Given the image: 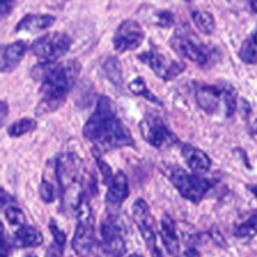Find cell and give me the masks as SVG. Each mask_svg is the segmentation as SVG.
Wrapping results in <instances>:
<instances>
[{
	"instance_id": "1",
	"label": "cell",
	"mask_w": 257,
	"mask_h": 257,
	"mask_svg": "<svg viewBox=\"0 0 257 257\" xmlns=\"http://www.w3.org/2000/svg\"><path fill=\"white\" fill-rule=\"evenodd\" d=\"M83 135L99 153L135 146L132 135L118 117L114 103L108 97L98 99L94 112L83 128Z\"/></svg>"
},
{
	"instance_id": "2",
	"label": "cell",
	"mask_w": 257,
	"mask_h": 257,
	"mask_svg": "<svg viewBox=\"0 0 257 257\" xmlns=\"http://www.w3.org/2000/svg\"><path fill=\"white\" fill-rule=\"evenodd\" d=\"M38 69L42 82V100L38 105V110L40 109L42 113L53 112L62 105L72 89L80 72V65L77 60H69L64 63L40 64Z\"/></svg>"
},
{
	"instance_id": "3",
	"label": "cell",
	"mask_w": 257,
	"mask_h": 257,
	"mask_svg": "<svg viewBox=\"0 0 257 257\" xmlns=\"http://www.w3.org/2000/svg\"><path fill=\"white\" fill-rule=\"evenodd\" d=\"M55 175L59 183L63 208L65 211H78L84 192V162L75 153H62L57 158Z\"/></svg>"
},
{
	"instance_id": "4",
	"label": "cell",
	"mask_w": 257,
	"mask_h": 257,
	"mask_svg": "<svg viewBox=\"0 0 257 257\" xmlns=\"http://www.w3.org/2000/svg\"><path fill=\"white\" fill-rule=\"evenodd\" d=\"M171 182L173 183L178 192L193 203H198L207 193V191L212 187L211 181L200 177L196 175H190L182 168L177 166H170L165 171Z\"/></svg>"
},
{
	"instance_id": "5",
	"label": "cell",
	"mask_w": 257,
	"mask_h": 257,
	"mask_svg": "<svg viewBox=\"0 0 257 257\" xmlns=\"http://www.w3.org/2000/svg\"><path fill=\"white\" fill-rule=\"evenodd\" d=\"M72 39L65 33L53 32L43 35L32 45V53L40 64H53L69 50Z\"/></svg>"
},
{
	"instance_id": "6",
	"label": "cell",
	"mask_w": 257,
	"mask_h": 257,
	"mask_svg": "<svg viewBox=\"0 0 257 257\" xmlns=\"http://www.w3.org/2000/svg\"><path fill=\"white\" fill-rule=\"evenodd\" d=\"M170 43L178 54L198 64H206L210 59V52L207 47L202 44V42L196 37L195 33L187 25L178 28L171 38Z\"/></svg>"
},
{
	"instance_id": "7",
	"label": "cell",
	"mask_w": 257,
	"mask_h": 257,
	"mask_svg": "<svg viewBox=\"0 0 257 257\" xmlns=\"http://www.w3.org/2000/svg\"><path fill=\"white\" fill-rule=\"evenodd\" d=\"M77 227L72 246L79 257H88L94 246V217L89 205L83 201L77 211Z\"/></svg>"
},
{
	"instance_id": "8",
	"label": "cell",
	"mask_w": 257,
	"mask_h": 257,
	"mask_svg": "<svg viewBox=\"0 0 257 257\" xmlns=\"http://www.w3.org/2000/svg\"><path fill=\"white\" fill-rule=\"evenodd\" d=\"M102 250L107 257H120L125 251L124 226L115 215L108 216L100 227Z\"/></svg>"
},
{
	"instance_id": "9",
	"label": "cell",
	"mask_w": 257,
	"mask_h": 257,
	"mask_svg": "<svg viewBox=\"0 0 257 257\" xmlns=\"http://www.w3.org/2000/svg\"><path fill=\"white\" fill-rule=\"evenodd\" d=\"M132 216L150 252L152 253L153 257H161V252L157 247V240H156L155 226H153L155 221H153L150 207L145 200L138 198L135 201L132 206Z\"/></svg>"
},
{
	"instance_id": "10",
	"label": "cell",
	"mask_w": 257,
	"mask_h": 257,
	"mask_svg": "<svg viewBox=\"0 0 257 257\" xmlns=\"http://www.w3.org/2000/svg\"><path fill=\"white\" fill-rule=\"evenodd\" d=\"M145 140L156 148H165L177 142V137L166 127L161 118L146 117L140 124Z\"/></svg>"
},
{
	"instance_id": "11",
	"label": "cell",
	"mask_w": 257,
	"mask_h": 257,
	"mask_svg": "<svg viewBox=\"0 0 257 257\" xmlns=\"http://www.w3.org/2000/svg\"><path fill=\"white\" fill-rule=\"evenodd\" d=\"M145 39V32L136 20H124L118 27L113 38V44L117 52L125 53L137 49Z\"/></svg>"
},
{
	"instance_id": "12",
	"label": "cell",
	"mask_w": 257,
	"mask_h": 257,
	"mask_svg": "<svg viewBox=\"0 0 257 257\" xmlns=\"http://www.w3.org/2000/svg\"><path fill=\"white\" fill-rule=\"evenodd\" d=\"M145 64H147L156 75L165 80L175 79L177 75H180L186 69V65L182 62H176V60H168L163 54L157 52H145L140 57Z\"/></svg>"
},
{
	"instance_id": "13",
	"label": "cell",
	"mask_w": 257,
	"mask_h": 257,
	"mask_svg": "<svg viewBox=\"0 0 257 257\" xmlns=\"http://www.w3.org/2000/svg\"><path fill=\"white\" fill-rule=\"evenodd\" d=\"M225 90L226 85L223 87H201L196 93V99L198 105L208 114H212L220 108V103H223L225 107Z\"/></svg>"
},
{
	"instance_id": "14",
	"label": "cell",
	"mask_w": 257,
	"mask_h": 257,
	"mask_svg": "<svg viewBox=\"0 0 257 257\" xmlns=\"http://www.w3.org/2000/svg\"><path fill=\"white\" fill-rule=\"evenodd\" d=\"M130 195V186H128V178L122 171L117 172L110 181L108 187L105 201L109 206H119L123 201Z\"/></svg>"
},
{
	"instance_id": "15",
	"label": "cell",
	"mask_w": 257,
	"mask_h": 257,
	"mask_svg": "<svg viewBox=\"0 0 257 257\" xmlns=\"http://www.w3.org/2000/svg\"><path fill=\"white\" fill-rule=\"evenodd\" d=\"M182 156L185 158L186 163L188 165V167L193 172L206 173L210 171L212 162H211V158L203 151L198 150V148L193 147V146L183 145Z\"/></svg>"
},
{
	"instance_id": "16",
	"label": "cell",
	"mask_w": 257,
	"mask_h": 257,
	"mask_svg": "<svg viewBox=\"0 0 257 257\" xmlns=\"http://www.w3.org/2000/svg\"><path fill=\"white\" fill-rule=\"evenodd\" d=\"M27 47L23 42H15L13 44L3 48L2 60H0V70L3 73L12 72L17 68V65L22 62L25 54Z\"/></svg>"
},
{
	"instance_id": "17",
	"label": "cell",
	"mask_w": 257,
	"mask_h": 257,
	"mask_svg": "<svg viewBox=\"0 0 257 257\" xmlns=\"http://www.w3.org/2000/svg\"><path fill=\"white\" fill-rule=\"evenodd\" d=\"M55 22V17L48 14H28L17 24V32L38 33L52 27Z\"/></svg>"
},
{
	"instance_id": "18",
	"label": "cell",
	"mask_w": 257,
	"mask_h": 257,
	"mask_svg": "<svg viewBox=\"0 0 257 257\" xmlns=\"http://www.w3.org/2000/svg\"><path fill=\"white\" fill-rule=\"evenodd\" d=\"M161 237H162L163 245L170 255L177 256L180 253V238L176 231L175 221L168 215L163 216L161 221Z\"/></svg>"
},
{
	"instance_id": "19",
	"label": "cell",
	"mask_w": 257,
	"mask_h": 257,
	"mask_svg": "<svg viewBox=\"0 0 257 257\" xmlns=\"http://www.w3.org/2000/svg\"><path fill=\"white\" fill-rule=\"evenodd\" d=\"M13 242L17 247H38L43 243V235L32 226H20L19 230L15 232Z\"/></svg>"
},
{
	"instance_id": "20",
	"label": "cell",
	"mask_w": 257,
	"mask_h": 257,
	"mask_svg": "<svg viewBox=\"0 0 257 257\" xmlns=\"http://www.w3.org/2000/svg\"><path fill=\"white\" fill-rule=\"evenodd\" d=\"M240 58L246 64H256L257 63V27L243 42L240 49Z\"/></svg>"
},
{
	"instance_id": "21",
	"label": "cell",
	"mask_w": 257,
	"mask_h": 257,
	"mask_svg": "<svg viewBox=\"0 0 257 257\" xmlns=\"http://www.w3.org/2000/svg\"><path fill=\"white\" fill-rule=\"evenodd\" d=\"M192 20L197 29L203 34L208 35L215 32L216 22L211 13L205 12V10H196L192 13Z\"/></svg>"
},
{
	"instance_id": "22",
	"label": "cell",
	"mask_w": 257,
	"mask_h": 257,
	"mask_svg": "<svg viewBox=\"0 0 257 257\" xmlns=\"http://www.w3.org/2000/svg\"><path fill=\"white\" fill-rule=\"evenodd\" d=\"M37 128V122L30 118H23V119L15 120L14 123L9 125L8 128V135L10 137H20L27 133L33 132Z\"/></svg>"
},
{
	"instance_id": "23",
	"label": "cell",
	"mask_w": 257,
	"mask_h": 257,
	"mask_svg": "<svg viewBox=\"0 0 257 257\" xmlns=\"http://www.w3.org/2000/svg\"><path fill=\"white\" fill-rule=\"evenodd\" d=\"M130 90L133 93V94L142 95V97H145L146 99H148L150 102L155 103V104L162 105V102H161V100L158 99L155 94H152V92H151V90H148L147 84H146V82L143 78H141V77L135 78V79L130 83Z\"/></svg>"
},
{
	"instance_id": "24",
	"label": "cell",
	"mask_w": 257,
	"mask_h": 257,
	"mask_svg": "<svg viewBox=\"0 0 257 257\" xmlns=\"http://www.w3.org/2000/svg\"><path fill=\"white\" fill-rule=\"evenodd\" d=\"M104 72L107 74L108 79L112 80L113 84L119 85L122 84V68H120L119 62L117 58L110 57L104 64Z\"/></svg>"
},
{
	"instance_id": "25",
	"label": "cell",
	"mask_w": 257,
	"mask_h": 257,
	"mask_svg": "<svg viewBox=\"0 0 257 257\" xmlns=\"http://www.w3.org/2000/svg\"><path fill=\"white\" fill-rule=\"evenodd\" d=\"M256 233H257V216L250 218V220L246 221V222L241 223L235 231L236 237L238 238L253 237Z\"/></svg>"
},
{
	"instance_id": "26",
	"label": "cell",
	"mask_w": 257,
	"mask_h": 257,
	"mask_svg": "<svg viewBox=\"0 0 257 257\" xmlns=\"http://www.w3.org/2000/svg\"><path fill=\"white\" fill-rule=\"evenodd\" d=\"M5 217L9 221V223L14 226H24L25 225V215L20 208L15 206H9L5 210Z\"/></svg>"
},
{
	"instance_id": "27",
	"label": "cell",
	"mask_w": 257,
	"mask_h": 257,
	"mask_svg": "<svg viewBox=\"0 0 257 257\" xmlns=\"http://www.w3.org/2000/svg\"><path fill=\"white\" fill-rule=\"evenodd\" d=\"M236 90L233 89V87L231 85H226L225 90V113L227 117H231V115L235 113L236 110Z\"/></svg>"
},
{
	"instance_id": "28",
	"label": "cell",
	"mask_w": 257,
	"mask_h": 257,
	"mask_svg": "<svg viewBox=\"0 0 257 257\" xmlns=\"http://www.w3.org/2000/svg\"><path fill=\"white\" fill-rule=\"evenodd\" d=\"M173 23H175V17L171 12H168V10H158V12H156L155 24H157L158 27L170 28L172 27Z\"/></svg>"
},
{
	"instance_id": "29",
	"label": "cell",
	"mask_w": 257,
	"mask_h": 257,
	"mask_svg": "<svg viewBox=\"0 0 257 257\" xmlns=\"http://www.w3.org/2000/svg\"><path fill=\"white\" fill-rule=\"evenodd\" d=\"M99 155L100 153L98 152V151L94 150V157H95V161H97V163H98V167H99V170H100V173H102V176H103V181H104L107 185H109L110 181L113 180V177H114V176H112V168H110L109 166H108L107 163L102 160V157H100Z\"/></svg>"
},
{
	"instance_id": "30",
	"label": "cell",
	"mask_w": 257,
	"mask_h": 257,
	"mask_svg": "<svg viewBox=\"0 0 257 257\" xmlns=\"http://www.w3.org/2000/svg\"><path fill=\"white\" fill-rule=\"evenodd\" d=\"M39 193H40V197L44 202H52L54 201L55 197V191L54 187L50 182L48 181L43 180V182L40 183V187H39Z\"/></svg>"
},
{
	"instance_id": "31",
	"label": "cell",
	"mask_w": 257,
	"mask_h": 257,
	"mask_svg": "<svg viewBox=\"0 0 257 257\" xmlns=\"http://www.w3.org/2000/svg\"><path fill=\"white\" fill-rule=\"evenodd\" d=\"M49 230L50 232H52L53 238H54V242L57 243L58 247H63V246L65 245V242H67V237H65L64 232L58 227L57 222H55L54 220H50Z\"/></svg>"
},
{
	"instance_id": "32",
	"label": "cell",
	"mask_w": 257,
	"mask_h": 257,
	"mask_svg": "<svg viewBox=\"0 0 257 257\" xmlns=\"http://www.w3.org/2000/svg\"><path fill=\"white\" fill-rule=\"evenodd\" d=\"M15 2H17V0H2V2H0V12H2L3 18L7 17V15L12 12L13 8H14L15 5Z\"/></svg>"
},
{
	"instance_id": "33",
	"label": "cell",
	"mask_w": 257,
	"mask_h": 257,
	"mask_svg": "<svg viewBox=\"0 0 257 257\" xmlns=\"http://www.w3.org/2000/svg\"><path fill=\"white\" fill-rule=\"evenodd\" d=\"M8 114V105L5 102H2V120L5 119Z\"/></svg>"
},
{
	"instance_id": "34",
	"label": "cell",
	"mask_w": 257,
	"mask_h": 257,
	"mask_svg": "<svg viewBox=\"0 0 257 257\" xmlns=\"http://www.w3.org/2000/svg\"><path fill=\"white\" fill-rule=\"evenodd\" d=\"M250 5H251V9H252L255 13H257V0H250Z\"/></svg>"
},
{
	"instance_id": "35",
	"label": "cell",
	"mask_w": 257,
	"mask_h": 257,
	"mask_svg": "<svg viewBox=\"0 0 257 257\" xmlns=\"http://www.w3.org/2000/svg\"><path fill=\"white\" fill-rule=\"evenodd\" d=\"M251 191H252L253 195H255L257 197V186H253V187H251Z\"/></svg>"
},
{
	"instance_id": "36",
	"label": "cell",
	"mask_w": 257,
	"mask_h": 257,
	"mask_svg": "<svg viewBox=\"0 0 257 257\" xmlns=\"http://www.w3.org/2000/svg\"><path fill=\"white\" fill-rule=\"evenodd\" d=\"M128 257H142V256L137 255V253H133V255H131V256H128Z\"/></svg>"
},
{
	"instance_id": "37",
	"label": "cell",
	"mask_w": 257,
	"mask_h": 257,
	"mask_svg": "<svg viewBox=\"0 0 257 257\" xmlns=\"http://www.w3.org/2000/svg\"><path fill=\"white\" fill-rule=\"evenodd\" d=\"M25 257H37V256H34V255H28V256H25Z\"/></svg>"
},
{
	"instance_id": "38",
	"label": "cell",
	"mask_w": 257,
	"mask_h": 257,
	"mask_svg": "<svg viewBox=\"0 0 257 257\" xmlns=\"http://www.w3.org/2000/svg\"><path fill=\"white\" fill-rule=\"evenodd\" d=\"M256 132H257V120H256Z\"/></svg>"
}]
</instances>
